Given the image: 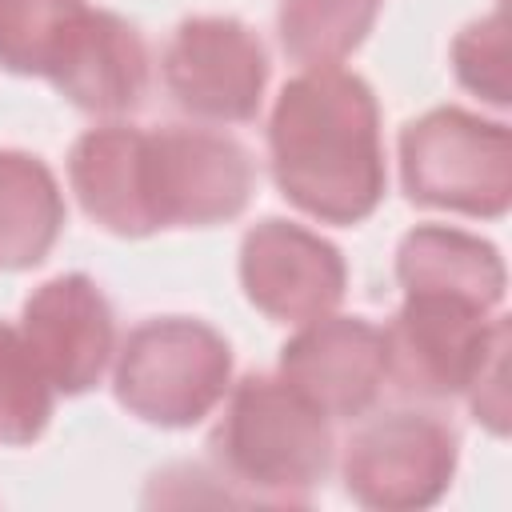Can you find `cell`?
Returning <instances> with one entry per match:
<instances>
[{"mask_svg": "<svg viewBox=\"0 0 512 512\" xmlns=\"http://www.w3.org/2000/svg\"><path fill=\"white\" fill-rule=\"evenodd\" d=\"M268 164L304 216L344 228L368 220L388 188L372 84L340 64L292 76L268 116Z\"/></svg>", "mask_w": 512, "mask_h": 512, "instance_id": "cell-1", "label": "cell"}, {"mask_svg": "<svg viewBox=\"0 0 512 512\" xmlns=\"http://www.w3.org/2000/svg\"><path fill=\"white\" fill-rule=\"evenodd\" d=\"M216 468L276 504H304L332 468V420L284 376H244L208 436Z\"/></svg>", "mask_w": 512, "mask_h": 512, "instance_id": "cell-2", "label": "cell"}, {"mask_svg": "<svg viewBox=\"0 0 512 512\" xmlns=\"http://www.w3.org/2000/svg\"><path fill=\"white\" fill-rule=\"evenodd\" d=\"M232 388L228 340L192 316H152L136 324L112 368L120 408L156 428L200 424Z\"/></svg>", "mask_w": 512, "mask_h": 512, "instance_id": "cell-3", "label": "cell"}, {"mask_svg": "<svg viewBox=\"0 0 512 512\" xmlns=\"http://www.w3.org/2000/svg\"><path fill=\"white\" fill-rule=\"evenodd\" d=\"M400 184L412 204L500 220L512 204V132L464 108H432L400 128Z\"/></svg>", "mask_w": 512, "mask_h": 512, "instance_id": "cell-4", "label": "cell"}, {"mask_svg": "<svg viewBox=\"0 0 512 512\" xmlns=\"http://www.w3.org/2000/svg\"><path fill=\"white\" fill-rule=\"evenodd\" d=\"M256 188V164L236 136L212 128H144V200L160 228H212L236 220Z\"/></svg>", "mask_w": 512, "mask_h": 512, "instance_id": "cell-5", "label": "cell"}, {"mask_svg": "<svg viewBox=\"0 0 512 512\" xmlns=\"http://www.w3.org/2000/svg\"><path fill=\"white\" fill-rule=\"evenodd\" d=\"M460 460V440L448 420L416 408L364 420L340 460L344 492L376 512H416L436 504Z\"/></svg>", "mask_w": 512, "mask_h": 512, "instance_id": "cell-6", "label": "cell"}, {"mask_svg": "<svg viewBox=\"0 0 512 512\" xmlns=\"http://www.w3.org/2000/svg\"><path fill=\"white\" fill-rule=\"evenodd\" d=\"M504 340V316L444 296H404L400 312L384 328L388 380L416 400L464 396L492 348Z\"/></svg>", "mask_w": 512, "mask_h": 512, "instance_id": "cell-7", "label": "cell"}, {"mask_svg": "<svg viewBox=\"0 0 512 512\" xmlns=\"http://www.w3.org/2000/svg\"><path fill=\"white\" fill-rule=\"evenodd\" d=\"M160 80L192 120L244 124L260 112L268 88V48L244 20L188 16L164 48Z\"/></svg>", "mask_w": 512, "mask_h": 512, "instance_id": "cell-8", "label": "cell"}, {"mask_svg": "<svg viewBox=\"0 0 512 512\" xmlns=\"http://www.w3.org/2000/svg\"><path fill=\"white\" fill-rule=\"evenodd\" d=\"M244 300L276 324H304L336 312L348 288L344 256L320 232L268 216L240 240Z\"/></svg>", "mask_w": 512, "mask_h": 512, "instance_id": "cell-9", "label": "cell"}, {"mask_svg": "<svg viewBox=\"0 0 512 512\" xmlns=\"http://www.w3.org/2000/svg\"><path fill=\"white\" fill-rule=\"evenodd\" d=\"M20 336L56 392L80 396L100 384L116 356V316L100 284L84 272H64L32 288L20 308Z\"/></svg>", "mask_w": 512, "mask_h": 512, "instance_id": "cell-10", "label": "cell"}, {"mask_svg": "<svg viewBox=\"0 0 512 512\" xmlns=\"http://www.w3.org/2000/svg\"><path fill=\"white\" fill-rule=\"evenodd\" d=\"M276 376L304 392L328 420L364 416L388 380L384 328L336 312L304 320L300 332L284 340Z\"/></svg>", "mask_w": 512, "mask_h": 512, "instance_id": "cell-11", "label": "cell"}, {"mask_svg": "<svg viewBox=\"0 0 512 512\" xmlns=\"http://www.w3.org/2000/svg\"><path fill=\"white\" fill-rule=\"evenodd\" d=\"M68 104L92 116H124L148 92V44L116 12L84 8L44 76Z\"/></svg>", "mask_w": 512, "mask_h": 512, "instance_id": "cell-12", "label": "cell"}, {"mask_svg": "<svg viewBox=\"0 0 512 512\" xmlns=\"http://www.w3.org/2000/svg\"><path fill=\"white\" fill-rule=\"evenodd\" d=\"M396 280L404 296H444L496 312L508 292V268L492 240L448 228L416 224L396 244Z\"/></svg>", "mask_w": 512, "mask_h": 512, "instance_id": "cell-13", "label": "cell"}, {"mask_svg": "<svg viewBox=\"0 0 512 512\" xmlns=\"http://www.w3.org/2000/svg\"><path fill=\"white\" fill-rule=\"evenodd\" d=\"M68 184L84 216L96 220L104 232L124 240L156 232L144 200V128H88L68 152Z\"/></svg>", "mask_w": 512, "mask_h": 512, "instance_id": "cell-14", "label": "cell"}, {"mask_svg": "<svg viewBox=\"0 0 512 512\" xmlns=\"http://www.w3.org/2000/svg\"><path fill=\"white\" fill-rule=\"evenodd\" d=\"M64 192L52 168L16 148H0V272L44 264L64 232Z\"/></svg>", "mask_w": 512, "mask_h": 512, "instance_id": "cell-15", "label": "cell"}, {"mask_svg": "<svg viewBox=\"0 0 512 512\" xmlns=\"http://www.w3.org/2000/svg\"><path fill=\"white\" fill-rule=\"evenodd\" d=\"M380 4L384 0H280V48L304 68L340 64L368 40Z\"/></svg>", "mask_w": 512, "mask_h": 512, "instance_id": "cell-16", "label": "cell"}, {"mask_svg": "<svg viewBox=\"0 0 512 512\" xmlns=\"http://www.w3.org/2000/svg\"><path fill=\"white\" fill-rule=\"evenodd\" d=\"M52 380L36 364L20 328L0 324V444H32L52 416Z\"/></svg>", "mask_w": 512, "mask_h": 512, "instance_id": "cell-17", "label": "cell"}, {"mask_svg": "<svg viewBox=\"0 0 512 512\" xmlns=\"http://www.w3.org/2000/svg\"><path fill=\"white\" fill-rule=\"evenodd\" d=\"M84 8V0H0V68L48 76L64 32Z\"/></svg>", "mask_w": 512, "mask_h": 512, "instance_id": "cell-18", "label": "cell"}, {"mask_svg": "<svg viewBox=\"0 0 512 512\" xmlns=\"http://www.w3.org/2000/svg\"><path fill=\"white\" fill-rule=\"evenodd\" d=\"M452 72L460 88L476 92L480 100L508 108V28L504 12H488L464 24L452 40Z\"/></svg>", "mask_w": 512, "mask_h": 512, "instance_id": "cell-19", "label": "cell"}, {"mask_svg": "<svg viewBox=\"0 0 512 512\" xmlns=\"http://www.w3.org/2000/svg\"><path fill=\"white\" fill-rule=\"evenodd\" d=\"M504 364H508V340L492 348V356L484 360V368L476 372L472 388L464 392L472 400L476 420H484L496 436L508 432V388H504Z\"/></svg>", "mask_w": 512, "mask_h": 512, "instance_id": "cell-20", "label": "cell"}]
</instances>
